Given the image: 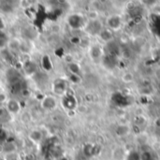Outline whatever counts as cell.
Here are the masks:
<instances>
[{
  "label": "cell",
  "instance_id": "obj_11",
  "mask_svg": "<svg viewBox=\"0 0 160 160\" xmlns=\"http://www.w3.org/2000/svg\"><path fill=\"white\" fill-rule=\"evenodd\" d=\"M22 68H23L24 73L27 74V75L34 76L38 72V67H37V65L34 62L30 61V60H27V61H25L23 63Z\"/></svg>",
  "mask_w": 160,
  "mask_h": 160
},
{
  "label": "cell",
  "instance_id": "obj_10",
  "mask_svg": "<svg viewBox=\"0 0 160 160\" xmlns=\"http://www.w3.org/2000/svg\"><path fill=\"white\" fill-rule=\"evenodd\" d=\"M22 79V77L18 70H16L14 68H10L7 71V82H8L9 84H11L15 82H18Z\"/></svg>",
  "mask_w": 160,
  "mask_h": 160
},
{
  "label": "cell",
  "instance_id": "obj_18",
  "mask_svg": "<svg viewBox=\"0 0 160 160\" xmlns=\"http://www.w3.org/2000/svg\"><path fill=\"white\" fill-rule=\"evenodd\" d=\"M5 27V23H4V22H3V20L0 18V31H2V29Z\"/></svg>",
  "mask_w": 160,
  "mask_h": 160
},
{
  "label": "cell",
  "instance_id": "obj_7",
  "mask_svg": "<svg viewBox=\"0 0 160 160\" xmlns=\"http://www.w3.org/2000/svg\"><path fill=\"white\" fill-rule=\"evenodd\" d=\"M106 23L109 29H111L112 31H117L120 29L122 25V19L118 15H112L108 17Z\"/></svg>",
  "mask_w": 160,
  "mask_h": 160
},
{
  "label": "cell",
  "instance_id": "obj_19",
  "mask_svg": "<svg viewBox=\"0 0 160 160\" xmlns=\"http://www.w3.org/2000/svg\"><path fill=\"white\" fill-rule=\"evenodd\" d=\"M158 3H159V4H160V0H158Z\"/></svg>",
  "mask_w": 160,
  "mask_h": 160
},
{
  "label": "cell",
  "instance_id": "obj_6",
  "mask_svg": "<svg viewBox=\"0 0 160 160\" xmlns=\"http://www.w3.org/2000/svg\"><path fill=\"white\" fill-rule=\"evenodd\" d=\"M62 105L68 111H73L76 107V98L73 95H69L68 92L62 96Z\"/></svg>",
  "mask_w": 160,
  "mask_h": 160
},
{
  "label": "cell",
  "instance_id": "obj_12",
  "mask_svg": "<svg viewBox=\"0 0 160 160\" xmlns=\"http://www.w3.org/2000/svg\"><path fill=\"white\" fill-rule=\"evenodd\" d=\"M20 45H21V39L18 38H9L8 45H7V49L10 52H20Z\"/></svg>",
  "mask_w": 160,
  "mask_h": 160
},
{
  "label": "cell",
  "instance_id": "obj_8",
  "mask_svg": "<svg viewBox=\"0 0 160 160\" xmlns=\"http://www.w3.org/2000/svg\"><path fill=\"white\" fill-rule=\"evenodd\" d=\"M98 38H99V39L104 43H109L113 38V31H112L108 27H103L102 30L98 35Z\"/></svg>",
  "mask_w": 160,
  "mask_h": 160
},
{
  "label": "cell",
  "instance_id": "obj_5",
  "mask_svg": "<svg viewBox=\"0 0 160 160\" xmlns=\"http://www.w3.org/2000/svg\"><path fill=\"white\" fill-rule=\"evenodd\" d=\"M40 106L41 108L44 110V111H52L54 110L56 107H57V100L56 98L52 96V95H49V96H45L42 100L40 101Z\"/></svg>",
  "mask_w": 160,
  "mask_h": 160
},
{
  "label": "cell",
  "instance_id": "obj_3",
  "mask_svg": "<svg viewBox=\"0 0 160 160\" xmlns=\"http://www.w3.org/2000/svg\"><path fill=\"white\" fill-rule=\"evenodd\" d=\"M52 90L54 95L63 96L68 92V82L64 79H57L52 83Z\"/></svg>",
  "mask_w": 160,
  "mask_h": 160
},
{
  "label": "cell",
  "instance_id": "obj_16",
  "mask_svg": "<svg viewBox=\"0 0 160 160\" xmlns=\"http://www.w3.org/2000/svg\"><path fill=\"white\" fill-rule=\"evenodd\" d=\"M68 70H69V72L71 74H75V75H78V76H80V74H81L80 73L81 68L79 67V65L76 64V63H70L68 65Z\"/></svg>",
  "mask_w": 160,
  "mask_h": 160
},
{
  "label": "cell",
  "instance_id": "obj_1",
  "mask_svg": "<svg viewBox=\"0 0 160 160\" xmlns=\"http://www.w3.org/2000/svg\"><path fill=\"white\" fill-rule=\"evenodd\" d=\"M67 22L69 25V27L72 29H75V30L82 29L83 30V28L87 22V19L82 14L73 13V14H70L67 18Z\"/></svg>",
  "mask_w": 160,
  "mask_h": 160
},
{
  "label": "cell",
  "instance_id": "obj_14",
  "mask_svg": "<svg viewBox=\"0 0 160 160\" xmlns=\"http://www.w3.org/2000/svg\"><path fill=\"white\" fill-rule=\"evenodd\" d=\"M29 138L31 139L32 142H36V143H38L41 142V140L43 139V134L40 130H38V129H35L33 131H31L30 135H29Z\"/></svg>",
  "mask_w": 160,
  "mask_h": 160
},
{
  "label": "cell",
  "instance_id": "obj_17",
  "mask_svg": "<svg viewBox=\"0 0 160 160\" xmlns=\"http://www.w3.org/2000/svg\"><path fill=\"white\" fill-rule=\"evenodd\" d=\"M8 98L5 93H0V107L5 105L6 102L8 101Z\"/></svg>",
  "mask_w": 160,
  "mask_h": 160
},
{
  "label": "cell",
  "instance_id": "obj_4",
  "mask_svg": "<svg viewBox=\"0 0 160 160\" xmlns=\"http://www.w3.org/2000/svg\"><path fill=\"white\" fill-rule=\"evenodd\" d=\"M5 109L10 115H15L20 113L22 110V105L16 98H8L5 104Z\"/></svg>",
  "mask_w": 160,
  "mask_h": 160
},
{
  "label": "cell",
  "instance_id": "obj_2",
  "mask_svg": "<svg viewBox=\"0 0 160 160\" xmlns=\"http://www.w3.org/2000/svg\"><path fill=\"white\" fill-rule=\"evenodd\" d=\"M103 27L104 26L99 19L93 20V21H87V22L83 28V31L89 36L98 37V35L99 34V32L102 30Z\"/></svg>",
  "mask_w": 160,
  "mask_h": 160
},
{
  "label": "cell",
  "instance_id": "obj_13",
  "mask_svg": "<svg viewBox=\"0 0 160 160\" xmlns=\"http://www.w3.org/2000/svg\"><path fill=\"white\" fill-rule=\"evenodd\" d=\"M33 46L31 43V40L28 39H21V45H20V52L24 54H28L31 50H32Z\"/></svg>",
  "mask_w": 160,
  "mask_h": 160
},
{
  "label": "cell",
  "instance_id": "obj_15",
  "mask_svg": "<svg viewBox=\"0 0 160 160\" xmlns=\"http://www.w3.org/2000/svg\"><path fill=\"white\" fill-rule=\"evenodd\" d=\"M8 39L9 38L7 36V34H5L3 31H0V50H2V49L7 47Z\"/></svg>",
  "mask_w": 160,
  "mask_h": 160
},
{
  "label": "cell",
  "instance_id": "obj_9",
  "mask_svg": "<svg viewBox=\"0 0 160 160\" xmlns=\"http://www.w3.org/2000/svg\"><path fill=\"white\" fill-rule=\"evenodd\" d=\"M89 54L91 56V58L94 61L97 60H101L103 57V52L102 49L98 46V45H93L90 47L89 49Z\"/></svg>",
  "mask_w": 160,
  "mask_h": 160
}]
</instances>
